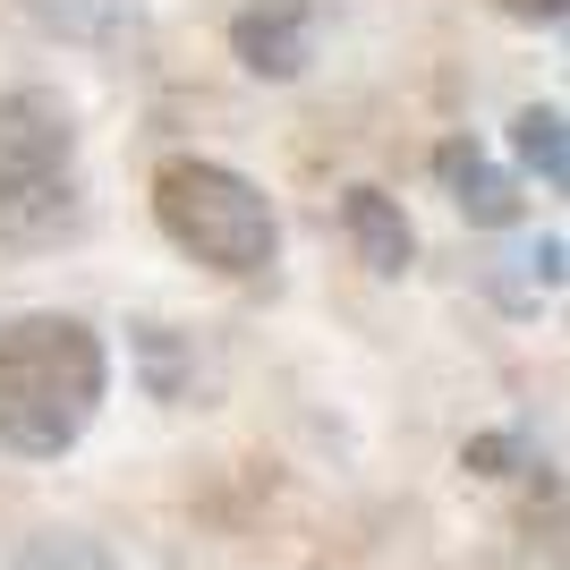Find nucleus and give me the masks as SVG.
Segmentation results:
<instances>
[{
	"instance_id": "nucleus-1",
	"label": "nucleus",
	"mask_w": 570,
	"mask_h": 570,
	"mask_svg": "<svg viewBox=\"0 0 570 570\" xmlns=\"http://www.w3.org/2000/svg\"><path fill=\"white\" fill-rule=\"evenodd\" d=\"M111 392V350L86 315L26 307L0 324V452L60 460L86 443Z\"/></svg>"
},
{
	"instance_id": "nucleus-2",
	"label": "nucleus",
	"mask_w": 570,
	"mask_h": 570,
	"mask_svg": "<svg viewBox=\"0 0 570 570\" xmlns=\"http://www.w3.org/2000/svg\"><path fill=\"white\" fill-rule=\"evenodd\" d=\"M154 222L179 256H196L222 282H247L282 256V214L273 196L230 163H205V154H170L154 170Z\"/></svg>"
},
{
	"instance_id": "nucleus-3",
	"label": "nucleus",
	"mask_w": 570,
	"mask_h": 570,
	"mask_svg": "<svg viewBox=\"0 0 570 570\" xmlns=\"http://www.w3.org/2000/svg\"><path fill=\"white\" fill-rule=\"evenodd\" d=\"M86 222L77 196V119L43 86H9L0 95V238L51 247Z\"/></svg>"
},
{
	"instance_id": "nucleus-4",
	"label": "nucleus",
	"mask_w": 570,
	"mask_h": 570,
	"mask_svg": "<svg viewBox=\"0 0 570 570\" xmlns=\"http://www.w3.org/2000/svg\"><path fill=\"white\" fill-rule=\"evenodd\" d=\"M230 51H238V69L247 77H298L315 60V9L307 0H247L230 18Z\"/></svg>"
},
{
	"instance_id": "nucleus-5",
	"label": "nucleus",
	"mask_w": 570,
	"mask_h": 570,
	"mask_svg": "<svg viewBox=\"0 0 570 570\" xmlns=\"http://www.w3.org/2000/svg\"><path fill=\"white\" fill-rule=\"evenodd\" d=\"M434 170H443L452 205L476 222V230H511V222H520V205H528L520 179L485 163V145H476V137H443V145H434Z\"/></svg>"
},
{
	"instance_id": "nucleus-6",
	"label": "nucleus",
	"mask_w": 570,
	"mask_h": 570,
	"mask_svg": "<svg viewBox=\"0 0 570 570\" xmlns=\"http://www.w3.org/2000/svg\"><path fill=\"white\" fill-rule=\"evenodd\" d=\"M341 230H350L357 264L375 282H401L409 264H417V230H409L401 196H383V188H341Z\"/></svg>"
},
{
	"instance_id": "nucleus-7",
	"label": "nucleus",
	"mask_w": 570,
	"mask_h": 570,
	"mask_svg": "<svg viewBox=\"0 0 570 570\" xmlns=\"http://www.w3.org/2000/svg\"><path fill=\"white\" fill-rule=\"evenodd\" d=\"M128 350H137V375L154 401H188L196 392V350L170 324H128Z\"/></svg>"
},
{
	"instance_id": "nucleus-8",
	"label": "nucleus",
	"mask_w": 570,
	"mask_h": 570,
	"mask_svg": "<svg viewBox=\"0 0 570 570\" xmlns=\"http://www.w3.org/2000/svg\"><path fill=\"white\" fill-rule=\"evenodd\" d=\"M0 570H119V562L86 528H35V537H18V546L0 553Z\"/></svg>"
},
{
	"instance_id": "nucleus-9",
	"label": "nucleus",
	"mask_w": 570,
	"mask_h": 570,
	"mask_svg": "<svg viewBox=\"0 0 570 570\" xmlns=\"http://www.w3.org/2000/svg\"><path fill=\"white\" fill-rule=\"evenodd\" d=\"M51 35H69V43H119V35H137V9L128 0H26Z\"/></svg>"
},
{
	"instance_id": "nucleus-10",
	"label": "nucleus",
	"mask_w": 570,
	"mask_h": 570,
	"mask_svg": "<svg viewBox=\"0 0 570 570\" xmlns=\"http://www.w3.org/2000/svg\"><path fill=\"white\" fill-rule=\"evenodd\" d=\"M511 154H520L546 188H570V154H562V111L553 102H528L520 119H511Z\"/></svg>"
},
{
	"instance_id": "nucleus-11",
	"label": "nucleus",
	"mask_w": 570,
	"mask_h": 570,
	"mask_svg": "<svg viewBox=\"0 0 570 570\" xmlns=\"http://www.w3.org/2000/svg\"><path fill=\"white\" fill-rule=\"evenodd\" d=\"M460 469L469 476H511V469H528V443L520 434H469V443H460Z\"/></svg>"
},
{
	"instance_id": "nucleus-12",
	"label": "nucleus",
	"mask_w": 570,
	"mask_h": 570,
	"mask_svg": "<svg viewBox=\"0 0 570 570\" xmlns=\"http://www.w3.org/2000/svg\"><path fill=\"white\" fill-rule=\"evenodd\" d=\"M528 273H537V289H562V230H546V238H537V247H528Z\"/></svg>"
},
{
	"instance_id": "nucleus-13",
	"label": "nucleus",
	"mask_w": 570,
	"mask_h": 570,
	"mask_svg": "<svg viewBox=\"0 0 570 570\" xmlns=\"http://www.w3.org/2000/svg\"><path fill=\"white\" fill-rule=\"evenodd\" d=\"M570 0H502V18H528V26H562Z\"/></svg>"
}]
</instances>
